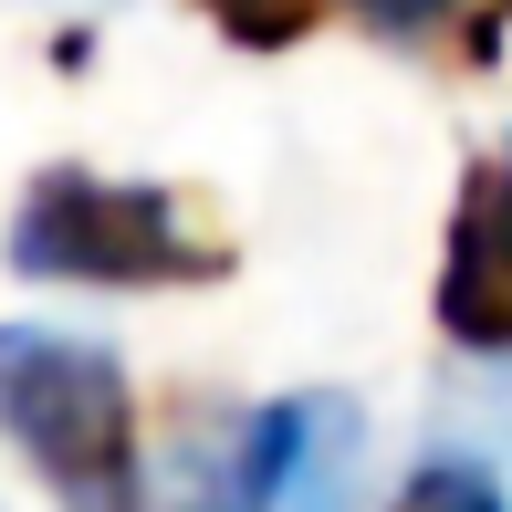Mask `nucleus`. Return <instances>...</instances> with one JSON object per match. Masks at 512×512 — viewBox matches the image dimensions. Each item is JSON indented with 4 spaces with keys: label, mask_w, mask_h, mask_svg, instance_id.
<instances>
[{
    "label": "nucleus",
    "mask_w": 512,
    "mask_h": 512,
    "mask_svg": "<svg viewBox=\"0 0 512 512\" xmlns=\"http://www.w3.org/2000/svg\"><path fill=\"white\" fill-rule=\"evenodd\" d=\"M345 11H356L366 32H387V42H418V32H439L450 11H471V0H345Z\"/></svg>",
    "instance_id": "nucleus-7"
},
{
    "label": "nucleus",
    "mask_w": 512,
    "mask_h": 512,
    "mask_svg": "<svg viewBox=\"0 0 512 512\" xmlns=\"http://www.w3.org/2000/svg\"><path fill=\"white\" fill-rule=\"evenodd\" d=\"M366 481V408L335 387H293L230 418L220 450H199L189 512H356Z\"/></svg>",
    "instance_id": "nucleus-3"
},
{
    "label": "nucleus",
    "mask_w": 512,
    "mask_h": 512,
    "mask_svg": "<svg viewBox=\"0 0 512 512\" xmlns=\"http://www.w3.org/2000/svg\"><path fill=\"white\" fill-rule=\"evenodd\" d=\"M439 335L460 356H502L512 335V283H502V178L471 168L450 209V251H439Z\"/></svg>",
    "instance_id": "nucleus-4"
},
{
    "label": "nucleus",
    "mask_w": 512,
    "mask_h": 512,
    "mask_svg": "<svg viewBox=\"0 0 512 512\" xmlns=\"http://www.w3.org/2000/svg\"><path fill=\"white\" fill-rule=\"evenodd\" d=\"M398 512H502V481H492V460H481V450H439V460H418V471H408Z\"/></svg>",
    "instance_id": "nucleus-5"
},
{
    "label": "nucleus",
    "mask_w": 512,
    "mask_h": 512,
    "mask_svg": "<svg viewBox=\"0 0 512 512\" xmlns=\"http://www.w3.org/2000/svg\"><path fill=\"white\" fill-rule=\"evenodd\" d=\"M0 439L63 512H157L136 377L105 335L0 324Z\"/></svg>",
    "instance_id": "nucleus-1"
},
{
    "label": "nucleus",
    "mask_w": 512,
    "mask_h": 512,
    "mask_svg": "<svg viewBox=\"0 0 512 512\" xmlns=\"http://www.w3.org/2000/svg\"><path fill=\"white\" fill-rule=\"evenodd\" d=\"M230 251L189 220L168 178H105V168H42L11 209V272L84 293H157L209 283Z\"/></svg>",
    "instance_id": "nucleus-2"
},
{
    "label": "nucleus",
    "mask_w": 512,
    "mask_h": 512,
    "mask_svg": "<svg viewBox=\"0 0 512 512\" xmlns=\"http://www.w3.org/2000/svg\"><path fill=\"white\" fill-rule=\"evenodd\" d=\"M199 11L220 21L230 42H293V32L324 11V0H199Z\"/></svg>",
    "instance_id": "nucleus-6"
}]
</instances>
